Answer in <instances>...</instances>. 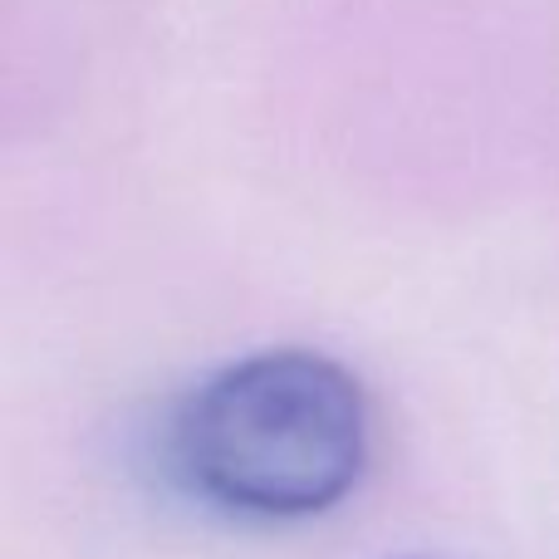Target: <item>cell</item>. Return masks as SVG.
<instances>
[{"instance_id":"1","label":"cell","mask_w":559,"mask_h":559,"mask_svg":"<svg viewBox=\"0 0 559 559\" xmlns=\"http://www.w3.org/2000/svg\"><path fill=\"white\" fill-rule=\"evenodd\" d=\"M364 383L314 348H265L182 397L167 427L192 496L246 521H309L354 496L368 466Z\"/></svg>"}]
</instances>
